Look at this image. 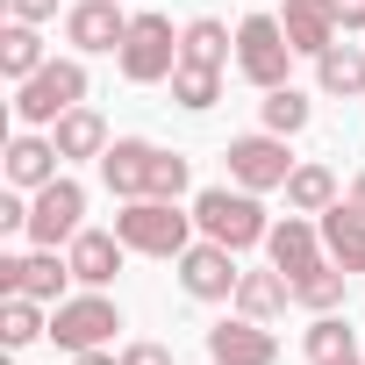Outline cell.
I'll return each instance as SVG.
<instances>
[{"label": "cell", "instance_id": "cell-31", "mask_svg": "<svg viewBox=\"0 0 365 365\" xmlns=\"http://www.w3.org/2000/svg\"><path fill=\"white\" fill-rule=\"evenodd\" d=\"M122 365H172V351H165V344H129Z\"/></svg>", "mask_w": 365, "mask_h": 365}, {"label": "cell", "instance_id": "cell-4", "mask_svg": "<svg viewBox=\"0 0 365 365\" xmlns=\"http://www.w3.org/2000/svg\"><path fill=\"white\" fill-rule=\"evenodd\" d=\"M86 101V65L79 58H51L43 72H29L22 86H15V115L22 122H58V115H72Z\"/></svg>", "mask_w": 365, "mask_h": 365}, {"label": "cell", "instance_id": "cell-28", "mask_svg": "<svg viewBox=\"0 0 365 365\" xmlns=\"http://www.w3.org/2000/svg\"><path fill=\"white\" fill-rule=\"evenodd\" d=\"M358 344H351V322L329 308V315H315L308 322V365H329V358H351Z\"/></svg>", "mask_w": 365, "mask_h": 365}, {"label": "cell", "instance_id": "cell-25", "mask_svg": "<svg viewBox=\"0 0 365 365\" xmlns=\"http://www.w3.org/2000/svg\"><path fill=\"white\" fill-rule=\"evenodd\" d=\"M36 336H51V322H43V301H29V294H8V308H0V344H8V351H22V344H36Z\"/></svg>", "mask_w": 365, "mask_h": 365}, {"label": "cell", "instance_id": "cell-34", "mask_svg": "<svg viewBox=\"0 0 365 365\" xmlns=\"http://www.w3.org/2000/svg\"><path fill=\"white\" fill-rule=\"evenodd\" d=\"M344 208H351V215H365V172L351 179V194H344Z\"/></svg>", "mask_w": 365, "mask_h": 365}, {"label": "cell", "instance_id": "cell-35", "mask_svg": "<svg viewBox=\"0 0 365 365\" xmlns=\"http://www.w3.org/2000/svg\"><path fill=\"white\" fill-rule=\"evenodd\" d=\"M72 365H122V358H108V351H72Z\"/></svg>", "mask_w": 365, "mask_h": 365}, {"label": "cell", "instance_id": "cell-5", "mask_svg": "<svg viewBox=\"0 0 365 365\" xmlns=\"http://www.w3.org/2000/svg\"><path fill=\"white\" fill-rule=\"evenodd\" d=\"M287 65H294V43H287V22H272V15H244L237 22V72L251 79V86H287Z\"/></svg>", "mask_w": 365, "mask_h": 365}, {"label": "cell", "instance_id": "cell-1", "mask_svg": "<svg viewBox=\"0 0 365 365\" xmlns=\"http://www.w3.org/2000/svg\"><path fill=\"white\" fill-rule=\"evenodd\" d=\"M101 179H108V194H122V201H179V194H187V158L158 150L143 136H115L101 150Z\"/></svg>", "mask_w": 365, "mask_h": 365}, {"label": "cell", "instance_id": "cell-17", "mask_svg": "<svg viewBox=\"0 0 365 365\" xmlns=\"http://www.w3.org/2000/svg\"><path fill=\"white\" fill-rule=\"evenodd\" d=\"M322 251H329L344 272H365V215H351L344 201L322 208Z\"/></svg>", "mask_w": 365, "mask_h": 365}, {"label": "cell", "instance_id": "cell-2", "mask_svg": "<svg viewBox=\"0 0 365 365\" xmlns=\"http://www.w3.org/2000/svg\"><path fill=\"white\" fill-rule=\"evenodd\" d=\"M194 222H201V237H215V244H230V251H251V244H265L272 237V222H265V208H258V194L251 187H201L194 194Z\"/></svg>", "mask_w": 365, "mask_h": 365}, {"label": "cell", "instance_id": "cell-3", "mask_svg": "<svg viewBox=\"0 0 365 365\" xmlns=\"http://www.w3.org/2000/svg\"><path fill=\"white\" fill-rule=\"evenodd\" d=\"M194 215H179L172 201H129L122 215H115V237L129 244V251H143V258H179L194 244Z\"/></svg>", "mask_w": 365, "mask_h": 365}, {"label": "cell", "instance_id": "cell-18", "mask_svg": "<svg viewBox=\"0 0 365 365\" xmlns=\"http://www.w3.org/2000/svg\"><path fill=\"white\" fill-rule=\"evenodd\" d=\"M51 143H58V158H101L108 150V122L93 108H72V115L51 122Z\"/></svg>", "mask_w": 365, "mask_h": 365}, {"label": "cell", "instance_id": "cell-24", "mask_svg": "<svg viewBox=\"0 0 365 365\" xmlns=\"http://www.w3.org/2000/svg\"><path fill=\"white\" fill-rule=\"evenodd\" d=\"M287 201H294L301 215L336 208V179H329V165H294V172H287Z\"/></svg>", "mask_w": 365, "mask_h": 365}, {"label": "cell", "instance_id": "cell-29", "mask_svg": "<svg viewBox=\"0 0 365 365\" xmlns=\"http://www.w3.org/2000/svg\"><path fill=\"white\" fill-rule=\"evenodd\" d=\"M265 129H272V136H294V129H308V93H294V86H272V93H265Z\"/></svg>", "mask_w": 365, "mask_h": 365}, {"label": "cell", "instance_id": "cell-11", "mask_svg": "<svg viewBox=\"0 0 365 365\" xmlns=\"http://www.w3.org/2000/svg\"><path fill=\"white\" fill-rule=\"evenodd\" d=\"M208 358H215V365H279V336H272L265 322L237 315V322H215V329H208Z\"/></svg>", "mask_w": 365, "mask_h": 365}, {"label": "cell", "instance_id": "cell-9", "mask_svg": "<svg viewBox=\"0 0 365 365\" xmlns=\"http://www.w3.org/2000/svg\"><path fill=\"white\" fill-rule=\"evenodd\" d=\"M237 279H244V272H237V251L215 244V237H201V244L179 251V287H187L194 301H230Z\"/></svg>", "mask_w": 365, "mask_h": 365}, {"label": "cell", "instance_id": "cell-15", "mask_svg": "<svg viewBox=\"0 0 365 365\" xmlns=\"http://www.w3.org/2000/svg\"><path fill=\"white\" fill-rule=\"evenodd\" d=\"M279 22H287V43H294L301 58H322V51L336 43V29H344V22H336V0H287Z\"/></svg>", "mask_w": 365, "mask_h": 365}, {"label": "cell", "instance_id": "cell-8", "mask_svg": "<svg viewBox=\"0 0 365 365\" xmlns=\"http://www.w3.org/2000/svg\"><path fill=\"white\" fill-rule=\"evenodd\" d=\"M222 158H230V179H237V187H251V194H265V187H287V172H294V158H287V136H272V129H258V136H237Z\"/></svg>", "mask_w": 365, "mask_h": 365}, {"label": "cell", "instance_id": "cell-10", "mask_svg": "<svg viewBox=\"0 0 365 365\" xmlns=\"http://www.w3.org/2000/svg\"><path fill=\"white\" fill-rule=\"evenodd\" d=\"M115 329H122V308L101 301V294H86V301H58V315H51V336H58L65 351H101Z\"/></svg>", "mask_w": 365, "mask_h": 365}, {"label": "cell", "instance_id": "cell-33", "mask_svg": "<svg viewBox=\"0 0 365 365\" xmlns=\"http://www.w3.org/2000/svg\"><path fill=\"white\" fill-rule=\"evenodd\" d=\"M336 22L344 29H365V0H336Z\"/></svg>", "mask_w": 365, "mask_h": 365}, {"label": "cell", "instance_id": "cell-20", "mask_svg": "<svg viewBox=\"0 0 365 365\" xmlns=\"http://www.w3.org/2000/svg\"><path fill=\"white\" fill-rule=\"evenodd\" d=\"M51 179H58V143L15 136L8 143V187H51Z\"/></svg>", "mask_w": 365, "mask_h": 365}, {"label": "cell", "instance_id": "cell-19", "mask_svg": "<svg viewBox=\"0 0 365 365\" xmlns=\"http://www.w3.org/2000/svg\"><path fill=\"white\" fill-rule=\"evenodd\" d=\"M287 301H294V279H287L279 265H272V272H244V279H237V308H244L251 322H272Z\"/></svg>", "mask_w": 365, "mask_h": 365}, {"label": "cell", "instance_id": "cell-6", "mask_svg": "<svg viewBox=\"0 0 365 365\" xmlns=\"http://www.w3.org/2000/svg\"><path fill=\"white\" fill-rule=\"evenodd\" d=\"M115 58H122V79H129V86H150V79H172L179 36H172L165 15H129V36H122Z\"/></svg>", "mask_w": 365, "mask_h": 365}, {"label": "cell", "instance_id": "cell-7", "mask_svg": "<svg viewBox=\"0 0 365 365\" xmlns=\"http://www.w3.org/2000/svg\"><path fill=\"white\" fill-rule=\"evenodd\" d=\"M79 215H86V187H79V179H51V187H36V201H29V237H36V251L72 244V237H79Z\"/></svg>", "mask_w": 365, "mask_h": 365}, {"label": "cell", "instance_id": "cell-30", "mask_svg": "<svg viewBox=\"0 0 365 365\" xmlns=\"http://www.w3.org/2000/svg\"><path fill=\"white\" fill-rule=\"evenodd\" d=\"M0 230H29V208H22V187L0 194Z\"/></svg>", "mask_w": 365, "mask_h": 365}, {"label": "cell", "instance_id": "cell-14", "mask_svg": "<svg viewBox=\"0 0 365 365\" xmlns=\"http://www.w3.org/2000/svg\"><path fill=\"white\" fill-rule=\"evenodd\" d=\"M65 36H72L79 51H122V36H129L122 0H79V8L65 15Z\"/></svg>", "mask_w": 365, "mask_h": 365}, {"label": "cell", "instance_id": "cell-22", "mask_svg": "<svg viewBox=\"0 0 365 365\" xmlns=\"http://www.w3.org/2000/svg\"><path fill=\"white\" fill-rule=\"evenodd\" d=\"M222 58H230V29H222L215 15H201V22L179 29V65H208V72H222Z\"/></svg>", "mask_w": 365, "mask_h": 365}, {"label": "cell", "instance_id": "cell-21", "mask_svg": "<svg viewBox=\"0 0 365 365\" xmlns=\"http://www.w3.org/2000/svg\"><path fill=\"white\" fill-rule=\"evenodd\" d=\"M51 58H43V36H36V22H8L0 29V72H8L15 86L29 79V72H43Z\"/></svg>", "mask_w": 365, "mask_h": 365}, {"label": "cell", "instance_id": "cell-32", "mask_svg": "<svg viewBox=\"0 0 365 365\" xmlns=\"http://www.w3.org/2000/svg\"><path fill=\"white\" fill-rule=\"evenodd\" d=\"M8 15L15 22H43V15H58V0H8Z\"/></svg>", "mask_w": 365, "mask_h": 365}, {"label": "cell", "instance_id": "cell-23", "mask_svg": "<svg viewBox=\"0 0 365 365\" xmlns=\"http://www.w3.org/2000/svg\"><path fill=\"white\" fill-rule=\"evenodd\" d=\"M315 79H322V93H344V101L365 93V51H351V43L336 51V43H329V51L315 58Z\"/></svg>", "mask_w": 365, "mask_h": 365}, {"label": "cell", "instance_id": "cell-13", "mask_svg": "<svg viewBox=\"0 0 365 365\" xmlns=\"http://www.w3.org/2000/svg\"><path fill=\"white\" fill-rule=\"evenodd\" d=\"M265 251H272V265H279L287 279H308L315 265H329V258H322V237H315V222H308V215H287V222H272Z\"/></svg>", "mask_w": 365, "mask_h": 365}, {"label": "cell", "instance_id": "cell-36", "mask_svg": "<svg viewBox=\"0 0 365 365\" xmlns=\"http://www.w3.org/2000/svg\"><path fill=\"white\" fill-rule=\"evenodd\" d=\"M329 365H358V351H351V358H329Z\"/></svg>", "mask_w": 365, "mask_h": 365}, {"label": "cell", "instance_id": "cell-16", "mask_svg": "<svg viewBox=\"0 0 365 365\" xmlns=\"http://www.w3.org/2000/svg\"><path fill=\"white\" fill-rule=\"evenodd\" d=\"M65 258H72V279H86V287H108V279L122 272V258H129V244H122L115 230H79Z\"/></svg>", "mask_w": 365, "mask_h": 365}, {"label": "cell", "instance_id": "cell-12", "mask_svg": "<svg viewBox=\"0 0 365 365\" xmlns=\"http://www.w3.org/2000/svg\"><path fill=\"white\" fill-rule=\"evenodd\" d=\"M65 279H72V258H58V251H36V258H0V294H29V301H58L65 294Z\"/></svg>", "mask_w": 365, "mask_h": 365}, {"label": "cell", "instance_id": "cell-27", "mask_svg": "<svg viewBox=\"0 0 365 365\" xmlns=\"http://www.w3.org/2000/svg\"><path fill=\"white\" fill-rule=\"evenodd\" d=\"M172 101L179 108H215L222 101V72H208V65H172Z\"/></svg>", "mask_w": 365, "mask_h": 365}, {"label": "cell", "instance_id": "cell-26", "mask_svg": "<svg viewBox=\"0 0 365 365\" xmlns=\"http://www.w3.org/2000/svg\"><path fill=\"white\" fill-rule=\"evenodd\" d=\"M344 279H351V272L329 258V265H315L308 279H294V301H301V308H315V315H329V308H344Z\"/></svg>", "mask_w": 365, "mask_h": 365}]
</instances>
